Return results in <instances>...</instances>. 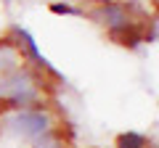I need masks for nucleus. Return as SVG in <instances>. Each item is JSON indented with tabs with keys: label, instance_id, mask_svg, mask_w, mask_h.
Masks as SVG:
<instances>
[{
	"label": "nucleus",
	"instance_id": "1",
	"mask_svg": "<svg viewBox=\"0 0 159 148\" xmlns=\"http://www.w3.org/2000/svg\"><path fill=\"white\" fill-rule=\"evenodd\" d=\"M51 93H53V87L45 80V74L37 72L29 61H24L11 74L0 77V114L13 111V108H27V106L45 103L51 98Z\"/></svg>",
	"mask_w": 159,
	"mask_h": 148
},
{
	"label": "nucleus",
	"instance_id": "2",
	"mask_svg": "<svg viewBox=\"0 0 159 148\" xmlns=\"http://www.w3.org/2000/svg\"><path fill=\"white\" fill-rule=\"evenodd\" d=\"M61 124L53 111L51 101L37 103V106L27 108H13V111H3L0 114V137H11V140H24L32 146L43 135L53 132Z\"/></svg>",
	"mask_w": 159,
	"mask_h": 148
},
{
	"label": "nucleus",
	"instance_id": "3",
	"mask_svg": "<svg viewBox=\"0 0 159 148\" xmlns=\"http://www.w3.org/2000/svg\"><path fill=\"white\" fill-rule=\"evenodd\" d=\"M80 8H82V19H90L93 24L103 27L106 32L117 29V27H125L130 21H138V16L130 11V6L125 0H85Z\"/></svg>",
	"mask_w": 159,
	"mask_h": 148
},
{
	"label": "nucleus",
	"instance_id": "4",
	"mask_svg": "<svg viewBox=\"0 0 159 148\" xmlns=\"http://www.w3.org/2000/svg\"><path fill=\"white\" fill-rule=\"evenodd\" d=\"M8 34H11V37H13V42L19 45L21 56L27 58V61L32 63V66L37 69V72H43V74H45V80L51 82V87H53V90H56V87H61L64 82H66V80L61 77V72H58V69L53 66V63L48 61L45 56H43V50H40L37 40L32 37V32H29V29H24L21 24H11V27H8Z\"/></svg>",
	"mask_w": 159,
	"mask_h": 148
},
{
	"label": "nucleus",
	"instance_id": "5",
	"mask_svg": "<svg viewBox=\"0 0 159 148\" xmlns=\"http://www.w3.org/2000/svg\"><path fill=\"white\" fill-rule=\"evenodd\" d=\"M148 21V19H146ZM146 21L138 19V21H130L125 27H117V29H109L106 37L119 48H127V50H138L141 45H146Z\"/></svg>",
	"mask_w": 159,
	"mask_h": 148
},
{
	"label": "nucleus",
	"instance_id": "6",
	"mask_svg": "<svg viewBox=\"0 0 159 148\" xmlns=\"http://www.w3.org/2000/svg\"><path fill=\"white\" fill-rule=\"evenodd\" d=\"M24 61H27V58L21 56L19 45L13 42L11 34L6 32L3 37H0V77H3V74H11L13 69H19Z\"/></svg>",
	"mask_w": 159,
	"mask_h": 148
},
{
	"label": "nucleus",
	"instance_id": "7",
	"mask_svg": "<svg viewBox=\"0 0 159 148\" xmlns=\"http://www.w3.org/2000/svg\"><path fill=\"white\" fill-rule=\"evenodd\" d=\"M114 148H151V140H148L143 132L135 130H127V132H119Z\"/></svg>",
	"mask_w": 159,
	"mask_h": 148
},
{
	"label": "nucleus",
	"instance_id": "8",
	"mask_svg": "<svg viewBox=\"0 0 159 148\" xmlns=\"http://www.w3.org/2000/svg\"><path fill=\"white\" fill-rule=\"evenodd\" d=\"M48 11L56 13V16H77V19H82V8H80L77 3H72V0H51V3H48Z\"/></svg>",
	"mask_w": 159,
	"mask_h": 148
},
{
	"label": "nucleus",
	"instance_id": "9",
	"mask_svg": "<svg viewBox=\"0 0 159 148\" xmlns=\"http://www.w3.org/2000/svg\"><path fill=\"white\" fill-rule=\"evenodd\" d=\"M151 3H154V11H159V0H151Z\"/></svg>",
	"mask_w": 159,
	"mask_h": 148
}]
</instances>
